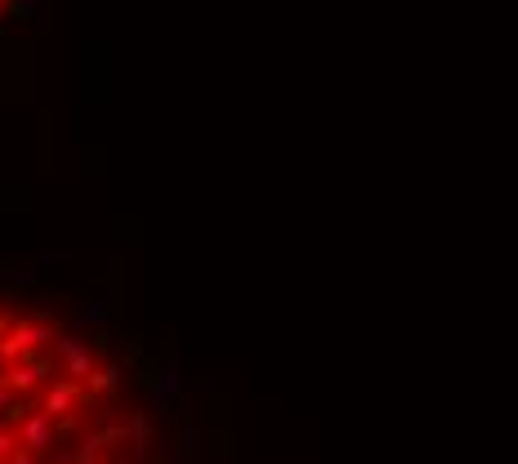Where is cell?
<instances>
[{"label": "cell", "instance_id": "obj_1", "mask_svg": "<svg viewBox=\"0 0 518 464\" xmlns=\"http://www.w3.org/2000/svg\"><path fill=\"white\" fill-rule=\"evenodd\" d=\"M0 464H188V447L117 335L0 282Z\"/></svg>", "mask_w": 518, "mask_h": 464}, {"label": "cell", "instance_id": "obj_2", "mask_svg": "<svg viewBox=\"0 0 518 464\" xmlns=\"http://www.w3.org/2000/svg\"><path fill=\"white\" fill-rule=\"evenodd\" d=\"M36 14H41V0H0V41L27 27Z\"/></svg>", "mask_w": 518, "mask_h": 464}]
</instances>
